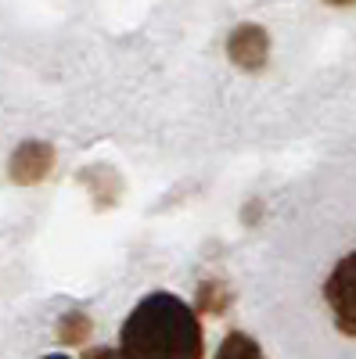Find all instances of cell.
<instances>
[{"instance_id": "4", "label": "cell", "mask_w": 356, "mask_h": 359, "mask_svg": "<svg viewBox=\"0 0 356 359\" xmlns=\"http://www.w3.org/2000/svg\"><path fill=\"white\" fill-rule=\"evenodd\" d=\"M54 169V147L44 140H25L15 147V155L8 162V176L15 180L18 187H33L44 184L47 172Z\"/></svg>"}, {"instance_id": "6", "label": "cell", "mask_w": 356, "mask_h": 359, "mask_svg": "<svg viewBox=\"0 0 356 359\" xmlns=\"http://www.w3.org/2000/svg\"><path fill=\"white\" fill-rule=\"evenodd\" d=\"M91 331H94V320L86 313H65L58 320V341L62 345H83L91 338Z\"/></svg>"}, {"instance_id": "1", "label": "cell", "mask_w": 356, "mask_h": 359, "mask_svg": "<svg viewBox=\"0 0 356 359\" xmlns=\"http://www.w3.org/2000/svg\"><path fill=\"white\" fill-rule=\"evenodd\" d=\"M205 334L198 313L169 291H155L123 323L126 359H202Z\"/></svg>"}, {"instance_id": "8", "label": "cell", "mask_w": 356, "mask_h": 359, "mask_svg": "<svg viewBox=\"0 0 356 359\" xmlns=\"http://www.w3.org/2000/svg\"><path fill=\"white\" fill-rule=\"evenodd\" d=\"M83 359H126V355H123V348H91Z\"/></svg>"}, {"instance_id": "10", "label": "cell", "mask_w": 356, "mask_h": 359, "mask_svg": "<svg viewBox=\"0 0 356 359\" xmlns=\"http://www.w3.org/2000/svg\"><path fill=\"white\" fill-rule=\"evenodd\" d=\"M47 359H69V355H47Z\"/></svg>"}, {"instance_id": "2", "label": "cell", "mask_w": 356, "mask_h": 359, "mask_svg": "<svg viewBox=\"0 0 356 359\" xmlns=\"http://www.w3.org/2000/svg\"><path fill=\"white\" fill-rule=\"evenodd\" d=\"M324 298H328V306H331L335 327L342 334L356 338V252L345 255L331 269L328 284H324Z\"/></svg>"}, {"instance_id": "3", "label": "cell", "mask_w": 356, "mask_h": 359, "mask_svg": "<svg viewBox=\"0 0 356 359\" xmlns=\"http://www.w3.org/2000/svg\"><path fill=\"white\" fill-rule=\"evenodd\" d=\"M227 57L242 69V72H259L266 65V57H270V36H266L263 25H237L230 40H227Z\"/></svg>"}, {"instance_id": "9", "label": "cell", "mask_w": 356, "mask_h": 359, "mask_svg": "<svg viewBox=\"0 0 356 359\" xmlns=\"http://www.w3.org/2000/svg\"><path fill=\"white\" fill-rule=\"evenodd\" d=\"M328 4H335V8H349V4H356V0H328Z\"/></svg>"}, {"instance_id": "7", "label": "cell", "mask_w": 356, "mask_h": 359, "mask_svg": "<svg viewBox=\"0 0 356 359\" xmlns=\"http://www.w3.org/2000/svg\"><path fill=\"white\" fill-rule=\"evenodd\" d=\"M216 359H263V352H259L256 338H249V334H242V331H230V334L220 341Z\"/></svg>"}, {"instance_id": "5", "label": "cell", "mask_w": 356, "mask_h": 359, "mask_svg": "<svg viewBox=\"0 0 356 359\" xmlns=\"http://www.w3.org/2000/svg\"><path fill=\"white\" fill-rule=\"evenodd\" d=\"M195 306H198V313H209V316L227 313V306H230V287H227L223 280H202V287H198V294H195Z\"/></svg>"}]
</instances>
